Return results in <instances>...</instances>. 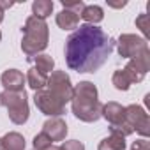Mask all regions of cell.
Masks as SVG:
<instances>
[{
  "label": "cell",
  "mask_w": 150,
  "mask_h": 150,
  "mask_svg": "<svg viewBox=\"0 0 150 150\" xmlns=\"http://www.w3.org/2000/svg\"><path fill=\"white\" fill-rule=\"evenodd\" d=\"M117 41L97 25H80L65 41V62L71 71L96 72L113 53Z\"/></svg>",
  "instance_id": "obj_1"
},
{
  "label": "cell",
  "mask_w": 150,
  "mask_h": 150,
  "mask_svg": "<svg viewBox=\"0 0 150 150\" xmlns=\"http://www.w3.org/2000/svg\"><path fill=\"white\" fill-rule=\"evenodd\" d=\"M71 108L74 117L80 118L81 122H87V124L97 122L101 118V110H103L97 87L90 81H80L72 90Z\"/></svg>",
  "instance_id": "obj_2"
},
{
  "label": "cell",
  "mask_w": 150,
  "mask_h": 150,
  "mask_svg": "<svg viewBox=\"0 0 150 150\" xmlns=\"http://www.w3.org/2000/svg\"><path fill=\"white\" fill-rule=\"evenodd\" d=\"M21 32H23L21 50L28 58L37 57L41 51H44L48 48L50 30H48V23L44 20H39L35 16H28Z\"/></svg>",
  "instance_id": "obj_3"
},
{
  "label": "cell",
  "mask_w": 150,
  "mask_h": 150,
  "mask_svg": "<svg viewBox=\"0 0 150 150\" xmlns=\"http://www.w3.org/2000/svg\"><path fill=\"white\" fill-rule=\"evenodd\" d=\"M150 71V50L143 51L141 55L131 58L127 62V65L124 69H118L113 72L111 76V83L115 85L117 90H129L132 83H139L143 81V78L146 76V72Z\"/></svg>",
  "instance_id": "obj_4"
},
{
  "label": "cell",
  "mask_w": 150,
  "mask_h": 150,
  "mask_svg": "<svg viewBox=\"0 0 150 150\" xmlns=\"http://www.w3.org/2000/svg\"><path fill=\"white\" fill-rule=\"evenodd\" d=\"M0 106H6L11 122L16 124V125H23L28 120L30 108H28V101H27V92L25 90H20V92L4 90L2 94H0Z\"/></svg>",
  "instance_id": "obj_5"
},
{
  "label": "cell",
  "mask_w": 150,
  "mask_h": 150,
  "mask_svg": "<svg viewBox=\"0 0 150 150\" xmlns=\"http://www.w3.org/2000/svg\"><path fill=\"white\" fill-rule=\"evenodd\" d=\"M101 117H104L110 122V131L111 132H118L122 136H129L134 131L125 124V108L115 101H110L106 104H103L101 110Z\"/></svg>",
  "instance_id": "obj_6"
},
{
  "label": "cell",
  "mask_w": 150,
  "mask_h": 150,
  "mask_svg": "<svg viewBox=\"0 0 150 150\" xmlns=\"http://www.w3.org/2000/svg\"><path fill=\"white\" fill-rule=\"evenodd\" d=\"M46 90H50L57 99H60L64 104L71 103L72 99V83H71V78L65 71H53L51 76H48V83L44 87Z\"/></svg>",
  "instance_id": "obj_7"
},
{
  "label": "cell",
  "mask_w": 150,
  "mask_h": 150,
  "mask_svg": "<svg viewBox=\"0 0 150 150\" xmlns=\"http://www.w3.org/2000/svg\"><path fill=\"white\" fill-rule=\"evenodd\" d=\"M117 48H118V55L122 58H134L138 55H141L143 51L148 50V42L146 39L136 35V34H122L117 41Z\"/></svg>",
  "instance_id": "obj_8"
},
{
  "label": "cell",
  "mask_w": 150,
  "mask_h": 150,
  "mask_svg": "<svg viewBox=\"0 0 150 150\" xmlns=\"http://www.w3.org/2000/svg\"><path fill=\"white\" fill-rule=\"evenodd\" d=\"M34 103H35L37 110H39L41 113H44L46 117H60V115L65 113V104H64L60 99H57V97H55L50 90H46V88H41V90L35 92Z\"/></svg>",
  "instance_id": "obj_9"
},
{
  "label": "cell",
  "mask_w": 150,
  "mask_h": 150,
  "mask_svg": "<svg viewBox=\"0 0 150 150\" xmlns=\"http://www.w3.org/2000/svg\"><path fill=\"white\" fill-rule=\"evenodd\" d=\"M125 124L136 131L138 134H141L143 138H146L150 134V118L148 113L138 106V104H129L125 106Z\"/></svg>",
  "instance_id": "obj_10"
},
{
  "label": "cell",
  "mask_w": 150,
  "mask_h": 150,
  "mask_svg": "<svg viewBox=\"0 0 150 150\" xmlns=\"http://www.w3.org/2000/svg\"><path fill=\"white\" fill-rule=\"evenodd\" d=\"M67 131L69 129H67V124H65L64 118H60V117H50L42 124V131L41 132H44L51 139V143H53V141H64L65 136H67Z\"/></svg>",
  "instance_id": "obj_11"
},
{
  "label": "cell",
  "mask_w": 150,
  "mask_h": 150,
  "mask_svg": "<svg viewBox=\"0 0 150 150\" xmlns=\"http://www.w3.org/2000/svg\"><path fill=\"white\" fill-rule=\"evenodd\" d=\"M0 81H2L4 88L6 90H13V92H20V90H25V76L23 72L18 71V69H7L2 72V76H0Z\"/></svg>",
  "instance_id": "obj_12"
},
{
  "label": "cell",
  "mask_w": 150,
  "mask_h": 150,
  "mask_svg": "<svg viewBox=\"0 0 150 150\" xmlns=\"http://www.w3.org/2000/svg\"><path fill=\"white\" fill-rule=\"evenodd\" d=\"M80 14L74 13V11H69V9H62L58 14H57V25L62 28V30H76L80 27Z\"/></svg>",
  "instance_id": "obj_13"
},
{
  "label": "cell",
  "mask_w": 150,
  "mask_h": 150,
  "mask_svg": "<svg viewBox=\"0 0 150 150\" xmlns=\"http://www.w3.org/2000/svg\"><path fill=\"white\" fill-rule=\"evenodd\" d=\"M25 80H27L28 87H30L32 90H35V92H37V90H41V88H44V87H46V83H48V74H44V72L37 71L35 67H32V69H28Z\"/></svg>",
  "instance_id": "obj_14"
},
{
  "label": "cell",
  "mask_w": 150,
  "mask_h": 150,
  "mask_svg": "<svg viewBox=\"0 0 150 150\" xmlns=\"http://www.w3.org/2000/svg\"><path fill=\"white\" fill-rule=\"evenodd\" d=\"M97 150H125V136L118 134V132H111L108 138H104Z\"/></svg>",
  "instance_id": "obj_15"
},
{
  "label": "cell",
  "mask_w": 150,
  "mask_h": 150,
  "mask_svg": "<svg viewBox=\"0 0 150 150\" xmlns=\"http://www.w3.org/2000/svg\"><path fill=\"white\" fill-rule=\"evenodd\" d=\"M81 18L88 25H97L104 20V11L99 6H85L83 11H81Z\"/></svg>",
  "instance_id": "obj_16"
},
{
  "label": "cell",
  "mask_w": 150,
  "mask_h": 150,
  "mask_svg": "<svg viewBox=\"0 0 150 150\" xmlns=\"http://www.w3.org/2000/svg\"><path fill=\"white\" fill-rule=\"evenodd\" d=\"M4 150H25V138L20 132H7L2 138Z\"/></svg>",
  "instance_id": "obj_17"
},
{
  "label": "cell",
  "mask_w": 150,
  "mask_h": 150,
  "mask_svg": "<svg viewBox=\"0 0 150 150\" xmlns=\"http://www.w3.org/2000/svg\"><path fill=\"white\" fill-rule=\"evenodd\" d=\"M53 7H55V4L51 0H35L32 4V13H34L32 16H35L39 20H46L53 13Z\"/></svg>",
  "instance_id": "obj_18"
},
{
  "label": "cell",
  "mask_w": 150,
  "mask_h": 150,
  "mask_svg": "<svg viewBox=\"0 0 150 150\" xmlns=\"http://www.w3.org/2000/svg\"><path fill=\"white\" fill-rule=\"evenodd\" d=\"M34 62H35V69L48 74V72H53V67H55V60L51 58V55H44V53H39L37 57H34Z\"/></svg>",
  "instance_id": "obj_19"
},
{
  "label": "cell",
  "mask_w": 150,
  "mask_h": 150,
  "mask_svg": "<svg viewBox=\"0 0 150 150\" xmlns=\"http://www.w3.org/2000/svg\"><path fill=\"white\" fill-rule=\"evenodd\" d=\"M136 27L141 30V34L145 35L143 39H146L148 35H150V18H148V14H139L138 18H136Z\"/></svg>",
  "instance_id": "obj_20"
},
{
  "label": "cell",
  "mask_w": 150,
  "mask_h": 150,
  "mask_svg": "<svg viewBox=\"0 0 150 150\" xmlns=\"http://www.w3.org/2000/svg\"><path fill=\"white\" fill-rule=\"evenodd\" d=\"M51 139L44 134V132H39L35 138H34V150H44L48 146H51Z\"/></svg>",
  "instance_id": "obj_21"
},
{
  "label": "cell",
  "mask_w": 150,
  "mask_h": 150,
  "mask_svg": "<svg viewBox=\"0 0 150 150\" xmlns=\"http://www.w3.org/2000/svg\"><path fill=\"white\" fill-rule=\"evenodd\" d=\"M62 7L64 9H69V11H74V13H78L80 16H81V11H83V7H85V2H81V0H62Z\"/></svg>",
  "instance_id": "obj_22"
},
{
  "label": "cell",
  "mask_w": 150,
  "mask_h": 150,
  "mask_svg": "<svg viewBox=\"0 0 150 150\" xmlns=\"http://www.w3.org/2000/svg\"><path fill=\"white\" fill-rule=\"evenodd\" d=\"M58 150H85V145L78 139H69V141H64Z\"/></svg>",
  "instance_id": "obj_23"
},
{
  "label": "cell",
  "mask_w": 150,
  "mask_h": 150,
  "mask_svg": "<svg viewBox=\"0 0 150 150\" xmlns=\"http://www.w3.org/2000/svg\"><path fill=\"white\" fill-rule=\"evenodd\" d=\"M131 150H150V143H148L145 138H141V139H136V141L132 143Z\"/></svg>",
  "instance_id": "obj_24"
},
{
  "label": "cell",
  "mask_w": 150,
  "mask_h": 150,
  "mask_svg": "<svg viewBox=\"0 0 150 150\" xmlns=\"http://www.w3.org/2000/svg\"><path fill=\"white\" fill-rule=\"evenodd\" d=\"M108 6L110 7H115V9H122V7L127 6V2H108Z\"/></svg>",
  "instance_id": "obj_25"
},
{
  "label": "cell",
  "mask_w": 150,
  "mask_h": 150,
  "mask_svg": "<svg viewBox=\"0 0 150 150\" xmlns=\"http://www.w3.org/2000/svg\"><path fill=\"white\" fill-rule=\"evenodd\" d=\"M13 7V2H4V0H0V9L6 11V9H11Z\"/></svg>",
  "instance_id": "obj_26"
},
{
  "label": "cell",
  "mask_w": 150,
  "mask_h": 150,
  "mask_svg": "<svg viewBox=\"0 0 150 150\" xmlns=\"http://www.w3.org/2000/svg\"><path fill=\"white\" fill-rule=\"evenodd\" d=\"M44 150H58V146H55V145H51V146H48V148H44Z\"/></svg>",
  "instance_id": "obj_27"
},
{
  "label": "cell",
  "mask_w": 150,
  "mask_h": 150,
  "mask_svg": "<svg viewBox=\"0 0 150 150\" xmlns=\"http://www.w3.org/2000/svg\"><path fill=\"white\" fill-rule=\"evenodd\" d=\"M2 21H4V11L0 9V23H2Z\"/></svg>",
  "instance_id": "obj_28"
},
{
  "label": "cell",
  "mask_w": 150,
  "mask_h": 150,
  "mask_svg": "<svg viewBox=\"0 0 150 150\" xmlns=\"http://www.w3.org/2000/svg\"><path fill=\"white\" fill-rule=\"evenodd\" d=\"M0 150H4V145H2V138H0Z\"/></svg>",
  "instance_id": "obj_29"
},
{
  "label": "cell",
  "mask_w": 150,
  "mask_h": 150,
  "mask_svg": "<svg viewBox=\"0 0 150 150\" xmlns=\"http://www.w3.org/2000/svg\"><path fill=\"white\" fill-rule=\"evenodd\" d=\"M0 41H2V32H0Z\"/></svg>",
  "instance_id": "obj_30"
}]
</instances>
